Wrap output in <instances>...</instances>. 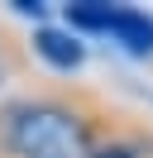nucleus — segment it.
I'll return each mask as SVG.
<instances>
[{"label":"nucleus","mask_w":153,"mask_h":158,"mask_svg":"<svg viewBox=\"0 0 153 158\" xmlns=\"http://www.w3.org/2000/svg\"><path fill=\"white\" fill-rule=\"evenodd\" d=\"M24 53H29V43H19L10 29H0V91L24 72Z\"/></svg>","instance_id":"20e7f679"},{"label":"nucleus","mask_w":153,"mask_h":158,"mask_svg":"<svg viewBox=\"0 0 153 158\" xmlns=\"http://www.w3.org/2000/svg\"><path fill=\"white\" fill-rule=\"evenodd\" d=\"M91 158H153V139L148 134H120L110 144H101Z\"/></svg>","instance_id":"39448f33"},{"label":"nucleus","mask_w":153,"mask_h":158,"mask_svg":"<svg viewBox=\"0 0 153 158\" xmlns=\"http://www.w3.org/2000/svg\"><path fill=\"white\" fill-rule=\"evenodd\" d=\"M120 134H129L124 115L72 81L24 86L0 101V158H91Z\"/></svg>","instance_id":"f257e3e1"},{"label":"nucleus","mask_w":153,"mask_h":158,"mask_svg":"<svg viewBox=\"0 0 153 158\" xmlns=\"http://www.w3.org/2000/svg\"><path fill=\"white\" fill-rule=\"evenodd\" d=\"M62 24L76 39H110L129 58H153V15L134 5H105V0H72L62 5Z\"/></svg>","instance_id":"f03ea898"},{"label":"nucleus","mask_w":153,"mask_h":158,"mask_svg":"<svg viewBox=\"0 0 153 158\" xmlns=\"http://www.w3.org/2000/svg\"><path fill=\"white\" fill-rule=\"evenodd\" d=\"M14 15H24V19H38V24H48V5H38V0H14Z\"/></svg>","instance_id":"423d86ee"},{"label":"nucleus","mask_w":153,"mask_h":158,"mask_svg":"<svg viewBox=\"0 0 153 158\" xmlns=\"http://www.w3.org/2000/svg\"><path fill=\"white\" fill-rule=\"evenodd\" d=\"M24 43H29V53H34L48 72H57V77H72V72L86 67V43L76 39L67 24H38Z\"/></svg>","instance_id":"7ed1b4c3"}]
</instances>
